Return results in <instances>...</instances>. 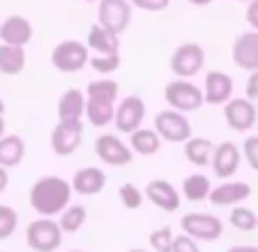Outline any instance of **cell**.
<instances>
[{
    "instance_id": "cell-24",
    "label": "cell",
    "mask_w": 258,
    "mask_h": 252,
    "mask_svg": "<svg viewBox=\"0 0 258 252\" xmlns=\"http://www.w3.org/2000/svg\"><path fill=\"white\" fill-rule=\"evenodd\" d=\"M129 150L143 157H150L156 155L161 150V139L154 130H147V127H138L129 134Z\"/></svg>"
},
{
    "instance_id": "cell-4",
    "label": "cell",
    "mask_w": 258,
    "mask_h": 252,
    "mask_svg": "<svg viewBox=\"0 0 258 252\" xmlns=\"http://www.w3.org/2000/svg\"><path fill=\"white\" fill-rule=\"evenodd\" d=\"M165 103L179 114H188V112H197L202 107V89L197 84H192L190 80H172L165 84Z\"/></svg>"
},
{
    "instance_id": "cell-30",
    "label": "cell",
    "mask_w": 258,
    "mask_h": 252,
    "mask_svg": "<svg viewBox=\"0 0 258 252\" xmlns=\"http://www.w3.org/2000/svg\"><path fill=\"white\" fill-rule=\"evenodd\" d=\"M89 66L93 68L95 73L109 75V73L118 71V66H120V55H89Z\"/></svg>"
},
{
    "instance_id": "cell-13",
    "label": "cell",
    "mask_w": 258,
    "mask_h": 252,
    "mask_svg": "<svg viewBox=\"0 0 258 252\" xmlns=\"http://www.w3.org/2000/svg\"><path fill=\"white\" fill-rule=\"evenodd\" d=\"M209 166L213 168L215 177L220 180H229L238 173L240 168V150L233 141H222L220 145H213V155H211Z\"/></svg>"
},
{
    "instance_id": "cell-36",
    "label": "cell",
    "mask_w": 258,
    "mask_h": 252,
    "mask_svg": "<svg viewBox=\"0 0 258 252\" xmlns=\"http://www.w3.org/2000/svg\"><path fill=\"white\" fill-rule=\"evenodd\" d=\"M129 5L143 12H161L170 5V0H129Z\"/></svg>"
},
{
    "instance_id": "cell-22",
    "label": "cell",
    "mask_w": 258,
    "mask_h": 252,
    "mask_svg": "<svg viewBox=\"0 0 258 252\" xmlns=\"http://www.w3.org/2000/svg\"><path fill=\"white\" fill-rule=\"evenodd\" d=\"M57 114H59V121H66V123L82 121V116H84V93L80 89H68L59 98Z\"/></svg>"
},
{
    "instance_id": "cell-34",
    "label": "cell",
    "mask_w": 258,
    "mask_h": 252,
    "mask_svg": "<svg viewBox=\"0 0 258 252\" xmlns=\"http://www.w3.org/2000/svg\"><path fill=\"white\" fill-rule=\"evenodd\" d=\"M242 153H245V159L251 168H258V136H249V139L242 143Z\"/></svg>"
},
{
    "instance_id": "cell-9",
    "label": "cell",
    "mask_w": 258,
    "mask_h": 252,
    "mask_svg": "<svg viewBox=\"0 0 258 252\" xmlns=\"http://www.w3.org/2000/svg\"><path fill=\"white\" fill-rule=\"evenodd\" d=\"M132 23V5L129 0H100L98 5V25L120 36Z\"/></svg>"
},
{
    "instance_id": "cell-1",
    "label": "cell",
    "mask_w": 258,
    "mask_h": 252,
    "mask_svg": "<svg viewBox=\"0 0 258 252\" xmlns=\"http://www.w3.org/2000/svg\"><path fill=\"white\" fill-rule=\"evenodd\" d=\"M71 184L59 175H43L32 184L30 189V205L39 216L52 218L59 216L71 205Z\"/></svg>"
},
{
    "instance_id": "cell-17",
    "label": "cell",
    "mask_w": 258,
    "mask_h": 252,
    "mask_svg": "<svg viewBox=\"0 0 258 252\" xmlns=\"http://www.w3.org/2000/svg\"><path fill=\"white\" fill-rule=\"evenodd\" d=\"M249 195L251 186L247 182H222L220 186L211 189L206 200L215 207H236V205H242L245 200H249Z\"/></svg>"
},
{
    "instance_id": "cell-10",
    "label": "cell",
    "mask_w": 258,
    "mask_h": 252,
    "mask_svg": "<svg viewBox=\"0 0 258 252\" xmlns=\"http://www.w3.org/2000/svg\"><path fill=\"white\" fill-rule=\"evenodd\" d=\"M82 136H84V125H82V121H75V123L59 121L57 125H54L52 134H50L52 153L59 155V157H71L82 145Z\"/></svg>"
},
{
    "instance_id": "cell-44",
    "label": "cell",
    "mask_w": 258,
    "mask_h": 252,
    "mask_svg": "<svg viewBox=\"0 0 258 252\" xmlns=\"http://www.w3.org/2000/svg\"><path fill=\"white\" fill-rule=\"evenodd\" d=\"M5 112V103H3V98H0V114Z\"/></svg>"
},
{
    "instance_id": "cell-27",
    "label": "cell",
    "mask_w": 258,
    "mask_h": 252,
    "mask_svg": "<svg viewBox=\"0 0 258 252\" xmlns=\"http://www.w3.org/2000/svg\"><path fill=\"white\" fill-rule=\"evenodd\" d=\"M211 189H213L211 180L206 175H202V173H192V175L183 177V182H181V191L188 203H202V200H206Z\"/></svg>"
},
{
    "instance_id": "cell-39",
    "label": "cell",
    "mask_w": 258,
    "mask_h": 252,
    "mask_svg": "<svg viewBox=\"0 0 258 252\" xmlns=\"http://www.w3.org/2000/svg\"><path fill=\"white\" fill-rule=\"evenodd\" d=\"M7 184H9V175H7V168H3V166H0V193H3V191L7 189Z\"/></svg>"
},
{
    "instance_id": "cell-46",
    "label": "cell",
    "mask_w": 258,
    "mask_h": 252,
    "mask_svg": "<svg viewBox=\"0 0 258 252\" xmlns=\"http://www.w3.org/2000/svg\"><path fill=\"white\" fill-rule=\"evenodd\" d=\"M86 3H95V0H86Z\"/></svg>"
},
{
    "instance_id": "cell-21",
    "label": "cell",
    "mask_w": 258,
    "mask_h": 252,
    "mask_svg": "<svg viewBox=\"0 0 258 252\" xmlns=\"http://www.w3.org/2000/svg\"><path fill=\"white\" fill-rule=\"evenodd\" d=\"M84 45L89 50H95L98 55H120V36L111 34L100 25L89 27V36H86Z\"/></svg>"
},
{
    "instance_id": "cell-3",
    "label": "cell",
    "mask_w": 258,
    "mask_h": 252,
    "mask_svg": "<svg viewBox=\"0 0 258 252\" xmlns=\"http://www.w3.org/2000/svg\"><path fill=\"white\" fill-rule=\"evenodd\" d=\"M25 241L27 248L34 252H54L61 248L63 232L59 230L57 221H52V218H36L27 225Z\"/></svg>"
},
{
    "instance_id": "cell-33",
    "label": "cell",
    "mask_w": 258,
    "mask_h": 252,
    "mask_svg": "<svg viewBox=\"0 0 258 252\" xmlns=\"http://www.w3.org/2000/svg\"><path fill=\"white\" fill-rule=\"evenodd\" d=\"M118 198L122 200V205H125L127 209H138L143 205V191L138 189L136 184L127 182V184L120 186V191H118Z\"/></svg>"
},
{
    "instance_id": "cell-2",
    "label": "cell",
    "mask_w": 258,
    "mask_h": 252,
    "mask_svg": "<svg viewBox=\"0 0 258 252\" xmlns=\"http://www.w3.org/2000/svg\"><path fill=\"white\" fill-rule=\"evenodd\" d=\"M120 84L111 77L89 82L84 93V116L93 127H107L113 121Z\"/></svg>"
},
{
    "instance_id": "cell-38",
    "label": "cell",
    "mask_w": 258,
    "mask_h": 252,
    "mask_svg": "<svg viewBox=\"0 0 258 252\" xmlns=\"http://www.w3.org/2000/svg\"><path fill=\"white\" fill-rule=\"evenodd\" d=\"M249 103H256L258 100V73H251L249 82H247V98Z\"/></svg>"
},
{
    "instance_id": "cell-18",
    "label": "cell",
    "mask_w": 258,
    "mask_h": 252,
    "mask_svg": "<svg viewBox=\"0 0 258 252\" xmlns=\"http://www.w3.org/2000/svg\"><path fill=\"white\" fill-rule=\"evenodd\" d=\"M68 184H71V191H75L77 195H98L107 186V173L98 166H84L75 171Z\"/></svg>"
},
{
    "instance_id": "cell-35",
    "label": "cell",
    "mask_w": 258,
    "mask_h": 252,
    "mask_svg": "<svg viewBox=\"0 0 258 252\" xmlns=\"http://www.w3.org/2000/svg\"><path fill=\"white\" fill-rule=\"evenodd\" d=\"M170 252H200V245H197V241H192L190 236L181 234V236H174L172 239V250Z\"/></svg>"
},
{
    "instance_id": "cell-45",
    "label": "cell",
    "mask_w": 258,
    "mask_h": 252,
    "mask_svg": "<svg viewBox=\"0 0 258 252\" xmlns=\"http://www.w3.org/2000/svg\"><path fill=\"white\" fill-rule=\"evenodd\" d=\"M238 3H249V0H238Z\"/></svg>"
},
{
    "instance_id": "cell-26",
    "label": "cell",
    "mask_w": 258,
    "mask_h": 252,
    "mask_svg": "<svg viewBox=\"0 0 258 252\" xmlns=\"http://www.w3.org/2000/svg\"><path fill=\"white\" fill-rule=\"evenodd\" d=\"M25 64H27L25 48L0 43V73L3 75H18L25 68Z\"/></svg>"
},
{
    "instance_id": "cell-6",
    "label": "cell",
    "mask_w": 258,
    "mask_h": 252,
    "mask_svg": "<svg viewBox=\"0 0 258 252\" xmlns=\"http://www.w3.org/2000/svg\"><path fill=\"white\" fill-rule=\"evenodd\" d=\"M181 230L186 236L192 241H204V243H213L222 236L224 225L218 216L213 214H202V212H190L181 218Z\"/></svg>"
},
{
    "instance_id": "cell-15",
    "label": "cell",
    "mask_w": 258,
    "mask_h": 252,
    "mask_svg": "<svg viewBox=\"0 0 258 252\" xmlns=\"http://www.w3.org/2000/svg\"><path fill=\"white\" fill-rule=\"evenodd\" d=\"M231 59L242 71H249V73L258 71V32L249 30L238 34V39L233 41V48H231Z\"/></svg>"
},
{
    "instance_id": "cell-28",
    "label": "cell",
    "mask_w": 258,
    "mask_h": 252,
    "mask_svg": "<svg viewBox=\"0 0 258 252\" xmlns=\"http://www.w3.org/2000/svg\"><path fill=\"white\" fill-rule=\"evenodd\" d=\"M86 223V209L82 205H68L61 214H59V230L68 232V234H75L84 227Z\"/></svg>"
},
{
    "instance_id": "cell-19",
    "label": "cell",
    "mask_w": 258,
    "mask_h": 252,
    "mask_svg": "<svg viewBox=\"0 0 258 252\" xmlns=\"http://www.w3.org/2000/svg\"><path fill=\"white\" fill-rule=\"evenodd\" d=\"M233 95V80L227 73L211 71L204 77V91H202V100L209 105H224L229 103Z\"/></svg>"
},
{
    "instance_id": "cell-14",
    "label": "cell",
    "mask_w": 258,
    "mask_h": 252,
    "mask_svg": "<svg viewBox=\"0 0 258 252\" xmlns=\"http://www.w3.org/2000/svg\"><path fill=\"white\" fill-rule=\"evenodd\" d=\"M256 103L245 98H231L224 103V121L233 132H249L256 125Z\"/></svg>"
},
{
    "instance_id": "cell-12",
    "label": "cell",
    "mask_w": 258,
    "mask_h": 252,
    "mask_svg": "<svg viewBox=\"0 0 258 252\" xmlns=\"http://www.w3.org/2000/svg\"><path fill=\"white\" fill-rule=\"evenodd\" d=\"M143 118H145V103H143L138 95H127L120 100V105L113 112V125L118 132L122 134H132L134 130L143 125Z\"/></svg>"
},
{
    "instance_id": "cell-37",
    "label": "cell",
    "mask_w": 258,
    "mask_h": 252,
    "mask_svg": "<svg viewBox=\"0 0 258 252\" xmlns=\"http://www.w3.org/2000/svg\"><path fill=\"white\" fill-rule=\"evenodd\" d=\"M247 7V23L251 25V30L258 32V0H249Z\"/></svg>"
},
{
    "instance_id": "cell-5",
    "label": "cell",
    "mask_w": 258,
    "mask_h": 252,
    "mask_svg": "<svg viewBox=\"0 0 258 252\" xmlns=\"http://www.w3.org/2000/svg\"><path fill=\"white\" fill-rule=\"evenodd\" d=\"M154 132L161 141L168 143H183L192 136V125L186 114H179L174 109H165L154 116Z\"/></svg>"
},
{
    "instance_id": "cell-47",
    "label": "cell",
    "mask_w": 258,
    "mask_h": 252,
    "mask_svg": "<svg viewBox=\"0 0 258 252\" xmlns=\"http://www.w3.org/2000/svg\"><path fill=\"white\" fill-rule=\"evenodd\" d=\"M71 252H82V250H71Z\"/></svg>"
},
{
    "instance_id": "cell-8",
    "label": "cell",
    "mask_w": 258,
    "mask_h": 252,
    "mask_svg": "<svg viewBox=\"0 0 258 252\" xmlns=\"http://www.w3.org/2000/svg\"><path fill=\"white\" fill-rule=\"evenodd\" d=\"M206 55L200 43H181L170 57V68L179 80H190L204 68Z\"/></svg>"
},
{
    "instance_id": "cell-41",
    "label": "cell",
    "mask_w": 258,
    "mask_h": 252,
    "mask_svg": "<svg viewBox=\"0 0 258 252\" xmlns=\"http://www.w3.org/2000/svg\"><path fill=\"white\" fill-rule=\"evenodd\" d=\"M190 5H195V7H206V5H211L213 0H188Z\"/></svg>"
},
{
    "instance_id": "cell-42",
    "label": "cell",
    "mask_w": 258,
    "mask_h": 252,
    "mask_svg": "<svg viewBox=\"0 0 258 252\" xmlns=\"http://www.w3.org/2000/svg\"><path fill=\"white\" fill-rule=\"evenodd\" d=\"M5 134V118H3V114H0V136Z\"/></svg>"
},
{
    "instance_id": "cell-11",
    "label": "cell",
    "mask_w": 258,
    "mask_h": 252,
    "mask_svg": "<svg viewBox=\"0 0 258 252\" xmlns=\"http://www.w3.org/2000/svg\"><path fill=\"white\" fill-rule=\"evenodd\" d=\"M93 148H95V155H98L104 164H109V166L120 168V166L132 164L134 153L129 150V145L125 141L116 134H100L98 139H95Z\"/></svg>"
},
{
    "instance_id": "cell-16",
    "label": "cell",
    "mask_w": 258,
    "mask_h": 252,
    "mask_svg": "<svg viewBox=\"0 0 258 252\" xmlns=\"http://www.w3.org/2000/svg\"><path fill=\"white\" fill-rule=\"evenodd\" d=\"M32 23L27 21L25 16H7L3 23H0V41L5 45H16V48H25L27 43L32 41Z\"/></svg>"
},
{
    "instance_id": "cell-23",
    "label": "cell",
    "mask_w": 258,
    "mask_h": 252,
    "mask_svg": "<svg viewBox=\"0 0 258 252\" xmlns=\"http://www.w3.org/2000/svg\"><path fill=\"white\" fill-rule=\"evenodd\" d=\"M25 157V141L18 134H3L0 136V166L12 168L18 166Z\"/></svg>"
},
{
    "instance_id": "cell-43",
    "label": "cell",
    "mask_w": 258,
    "mask_h": 252,
    "mask_svg": "<svg viewBox=\"0 0 258 252\" xmlns=\"http://www.w3.org/2000/svg\"><path fill=\"white\" fill-rule=\"evenodd\" d=\"M127 252H147V250H143V248H134V250H127Z\"/></svg>"
},
{
    "instance_id": "cell-32",
    "label": "cell",
    "mask_w": 258,
    "mask_h": 252,
    "mask_svg": "<svg viewBox=\"0 0 258 252\" xmlns=\"http://www.w3.org/2000/svg\"><path fill=\"white\" fill-rule=\"evenodd\" d=\"M172 239H174V232L170 225L159 227L150 234V245L154 252H170L172 250Z\"/></svg>"
},
{
    "instance_id": "cell-20",
    "label": "cell",
    "mask_w": 258,
    "mask_h": 252,
    "mask_svg": "<svg viewBox=\"0 0 258 252\" xmlns=\"http://www.w3.org/2000/svg\"><path fill=\"white\" fill-rule=\"evenodd\" d=\"M145 195H147V200H150L152 205H156V207L163 209V212L172 214V212H177V209L181 207V195H179V191L165 180L147 182Z\"/></svg>"
},
{
    "instance_id": "cell-7",
    "label": "cell",
    "mask_w": 258,
    "mask_h": 252,
    "mask_svg": "<svg viewBox=\"0 0 258 252\" xmlns=\"http://www.w3.org/2000/svg\"><path fill=\"white\" fill-rule=\"evenodd\" d=\"M50 62L59 73H77L89 64V48L82 41H61L52 48Z\"/></svg>"
},
{
    "instance_id": "cell-29",
    "label": "cell",
    "mask_w": 258,
    "mask_h": 252,
    "mask_svg": "<svg viewBox=\"0 0 258 252\" xmlns=\"http://www.w3.org/2000/svg\"><path fill=\"white\" fill-rule=\"evenodd\" d=\"M229 223H231L238 232H254L258 227V216L254 209L245 207V205H236V207H231Z\"/></svg>"
},
{
    "instance_id": "cell-31",
    "label": "cell",
    "mask_w": 258,
    "mask_h": 252,
    "mask_svg": "<svg viewBox=\"0 0 258 252\" xmlns=\"http://www.w3.org/2000/svg\"><path fill=\"white\" fill-rule=\"evenodd\" d=\"M18 227V214L9 205H0V241L9 239Z\"/></svg>"
},
{
    "instance_id": "cell-40",
    "label": "cell",
    "mask_w": 258,
    "mask_h": 252,
    "mask_svg": "<svg viewBox=\"0 0 258 252\" xmlns=\"http://www.w3.org/2000/svg\"><path fill=\"white\" fill-rule=\"evenodd\" d=\"M227 252H258L256 245H233V248H229Z\"/></svg>"
},
{
    "instance_id": "cell-25",
    "label": "cell",
    "mask_w": 258,
    "mask_h": 252,
    "mask_svg": "<svg viewBox=\"0 0 258 252\" xmlns=\"http://www.w3.org/2000/svg\"><path fill=\"white\" fill-rule=\"evenodd\" d=\"M183 155L192 166H209L211 155H213V143L204 136H190L188 141H183Z\"/></svg>"
}]
</instances>
